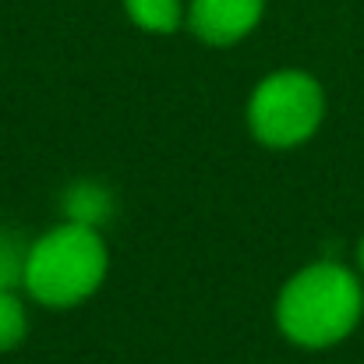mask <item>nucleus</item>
I'll return each instance as SVG.
<instances>
[{
  "label": "nucleus",
  "instance_id": "nucleus-7",
  "mask_svg": "<svg viewBox=\"0 0 364 364\" xmlns=\"http://www.w3.org/2000/svg\"><path fill=\"white\" fill-rule=\"evenodd\" d=\"M28 333V311L18 290L0 287V350H14Z\"/></svg>",
  "mask_w": 364,
  "mask_h": 364
},
{
  "label": "nucleus",
  "instance_id": "nucleus-6",
  "mask_svg": "<svg viewBox=\"0 0 364 364\" xmlns=\"http://www.w3.org/2000/svg\"><path fill=\"white\" fill-rule=\"evenodd\" d=\"M110 209H114L110 191L100 188V184H78V188H71V195H68V216H71V223L100 227V223L110 216Z\"/></svg>",
  "mask_w": 364,
  "mask_h": 364
},
{
  "label": "nucleus",
  "instance_id": "nucleus-2",
  "mask_svg": "<svg viewBox=\"0 0 364 364\" xmlns=\"http://www.w3.org/2000/svg\"><path fill=\"white\" fill-rule=\"evenodd\" d=\"M107 269L110 255L100 237V227L68 220L28 244L21 287L32 301L46 308H75L100 290Z\"/></svg>",
  "mask_w": 364,
  "mask_h": 364
},
{
  "label": "nucleus",
  "instance_id": "nucleus-5",
  "mask_svg": "<svg viewBox=\"0 0 364 364\" xmlns=\"http://www.w3.org/2000/svg\"><path fill=\"white\" fill-rule=\"evenodd\" d=\"M127 7V18L145 28V32H156V36H166L181 25L184 18V4L181 0H124Z\"/></svg>",
  "mask_w": 364,
  "mask_h": 364
},
{
  "label": "nucleus",
  "instance_id": "nucleus-4",
  "mask_svg": "<svg viewBox=\"0 0 364 364\" xmlns=\"http://www.w3.org/2000/svg\"><path fill=\"white\" fill-rule=\"evenodd\" d=\"M265 0H191L188 25L209 46H230L262 21Z\"/></svg>",
  "mask_w": 364,
  "mask_h": 364
},
{
  "label": "nucleus",
  "instance_id": "nucleus-9",
  "mask_svg": "<svg viewBox=\"0 0 364 364\" xmlns=\"http://www.w3.org/2000/svg\"><path fill=\"white\" fill-rule=\"evenodd\" d=\"M361 269H364V241H361Z\"/></svg>",
  "mask_w": 364,
  "mask_h": 364
},
{
  "label": "nucleus",
  "instance_id": "nucleus-3",
  "mask_svg": "<svg viewBox=\"0 0 364 364\" xmlns=\"http://www.w3.org/2000/svg\"><path fill=\"white\" fill-rule=\"evenodd\" d=\"M326 114L322 85L308 71H276L247 100V127L262 145L294 149L308 141Z\"/></svg>",
  "mask_w": 364,
  "mask_h": 364
},
{
  "label": "nucleus",
  "instance_id": "nucleus-8",
  "mask_svg": "<svg viewBox=\"0 0 364 364\" xmlns=\"http://www.w3.org/2000/svg\"><path fill=\"white\" fill-rule=\"evenodd\" d=\"M25 258H28V244L11 230H0V287L18 290L25 283Z\"/></svg>",
  "mask_w": 364,
  "mask_h": 364
},
{
  "label": "nucleus",
  "instance_id": "nucleus-1",
  "mask_svg": "<svg viewBox=\"0 0 364 364\" xmlns=\"http://www.w3.org/2000/svg\"><path fill=\"white\" fill-rule=\"evenodd\" d=\"M364 315L361 279L340 262L304 265L279 290L276 326L279 333L308 350L333 347L347 340Z\"/></svg>",
  "mask_w": 364,
  "mask_h": 364
}]
</instances>
